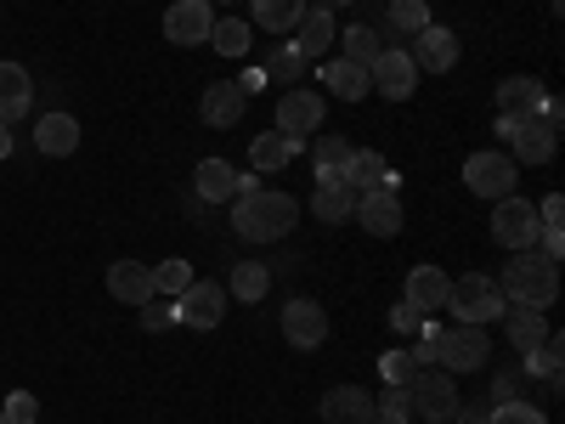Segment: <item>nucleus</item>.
Listing matches in <instances>:
<instances>
[{
	"label": "nucleus",
	"instance_id": "obj_7",
	"mask_svg": "<svg viewBox=\"0 0 565 424\" xmlns=\"http://www.w3.org/2000/svg\"><path fill=\"white\" fill-rule=\"evenodd\" d=\"M498 136H509L514 141V165H548L554 159V148H559V125H548V119H498Z\"/></svg>",
	"mask_w": 565,
	"mask_h": 424
},
{
	"label": "nucleus",
	"instance_id": "obj_28",
	"mask_svg": "<svg viewBox=\"0 0 565 424\" xmlns=\"http://www.w3.org/2000/svg\"><path fill=\"white\" fill-rule=\"evenodd\" d=\"M351 141L345 136H317V148H311V159H317V181H345V165H351Z\"/></svg>",
	"mask_w": 565,
	"mask_h": 424
},
{
	"label": "nucleus",
	"instance_id": "obj_24",
	"mask_svg": "<svg viewBox=\"0 0 565 424\" xmlns=\"http://www.w3.org/2000/svg\"><path fill=\"white\" fill-rule=\"evenodd\" d=\"M356 187L351 181H317V199H311V215L317 221H328V226H340V221H351L356 215Z\"/></svg>",
	"mask_w": 565,
	"mask_h": 424
},
{
	"label": "nucleus",
	"instance_id": "obj_50",
	"mask_svg": "<svg viewBox=\"0 0 565 424\" xmlns=\"http://www.w3.org/2000/svg\"><path fill=\"white\" fill-rule=\"evenodd\" d=\"M0 424H7V413H0Z\"/></svg>",
	"mask_w": 565,
	"mask_h": 424
},
{
	"label": "nucleus",
	"instance_id": "obj_25",
	"mask_svg": "<svg viewBox=\"0 0 565 424\" xmlns=\"http://www.w3.org/2000/svg\"><path fill=\"white\" fill-rule=\"evenodd\" d=\"M193 187H199L204 204H226L232 193H238V170H232L226 159H204V165L193 170Z\"/></svg>",
	"mask_w": 565,
	"mask_h": 424
},
{
	"label": "nucleus",
	"instance_id": "obj_36",
	"mask_svg": "<svg viewBox=\"0 0 565 424\" xmlns=\"http://www.w3.org/2000/svg\"><path fill=\"white\" fill-rule=\"evenodd\" d=\"M210 40H215V52H221V57H244L255 34H249V23L226 18V23H215V29H210Z\"/></svg>",
	"mask_w": 565,
	"mask_h": 424
},
{
	"label": "nucleus",
	"instance_id": "obj_33",
	"mask_svg": "<svg viewBox=\"0 0 565 424\" xmlns=\"http://www.w3.org/2000/svg\"><path fill=\"white\" fill-rule=\"evenodd\" d=\"M385 176H391V165L373 153V148H356L351 165H345V181L356 187V193H367V187H385Z\"/></svg>",
	"mask_w": 565,
	"mask_h": 424
},
{
	"label": "nucleus",
	"instance_id": "obj_5",
	"mask_svg": "<svg viewBox=\"0 0 565 424\" xmlns=\"http://www.w3.org/2000/svg\"><path fill=\"white\" fill-rule=\"evenodd\" d=\"M514 181H521V165H514L509 153H469L463 159V187H469V193H476V199H514Z\"/></svg>",
	"mask_w": 565,
	"mask_h": 424
},
{
	"label": "nucleus",
	"instance_id": "obj_27",
	"mask_svg": "<svg viewBox=\"0 0 565 424\" xmlns=\"http://www.w3.org/2000/svg\"><path fill=\"white\" fill-rule=\"evenodd\" d=\"M334 40L345 45V63H356V68H373V57L385 52V34L367 29V23H351V29H340Z\"/></svg>",
	"mask_w": 565,
	"mask_h": 424
},
{
	"label": "nucleus",
	"instance_id": "obj_11",
	"mask_svg": "<svg viewBox=\"0 0 565 424\" xmlns=\"http://www.w3.org/2000/svg\"><path fill=\"white\" fill-rule=\"evenodd\" d=\"M282 340H289L295 351H317L322 340H328V311L317 306V300H289L282 306Z\"/></svg>",
	"mask_w": 565,
	"mask_h": 424
},
{
	"label": "nucleus",
	"instance_id": "obj_40",
	"mask_svg": "<svg viewBox=\"0 0 565 424\" xmlns=\"http://www.w3.org/2000/svg\"><path fill=\"white\" fill-rule=\"evenodd\" d=\"M380 373H385V385H407L413 373H418V362H413V351H385Z\"/></svg>",
	"mask_w": 565,
	"mask_h": 424
},
{
	"label": "nucleus",
	"instance_id": "obj_29",
	"mask_svg": "<svg viewBox=\"0 0 565 424\" xmlns=\"http://www.w3.org/2000/svg\"><path fill=\"white\" fill-rule=\"evenodd\" d=\"M289 159H295V141L282 136V130H260V136L249 141V165H255L260 176H266V170H282Z\"/></svg>",
	"mask_w": 565,
	"mask_h": 424
},
{
	"label": "nucleus",
	"instance_id": "obj_10",
	"mask_svg": "<svg viewBox=\"0 0 565 424\" xmlns=\"http://www.w3.org/2000/svg\"><path fill=\"white\" fill-rule=\"evenodd\" d=\"M221 317H226V289H221V283L193 277L175 295V322H186V328H221Z\"/></svg>",
	"mask_w": 565,
	"mask_h": 424
},
{
	"label": "nucleus",
	"instance_id": "obj_31",
	"mask_svg": "<svg viewBox=\"0 0 565 424\" xmlns=\"http://www.w3.org/2000/svg\"><path fill=\"white\" fill-rule=\"evenodd\" d=\"M559 362H565V340L554 335V328L543 335V346H532V351L521 357V368L537 373V380H548V385H559Z\"/></svg>",
	"mask_w": 565,
	"mask_h": 424
},
{
	"label": "nucleus",
	"instance_id": "obj_8",
	"mask_svg": "<svg viewBox=\"0 0 565 424\" xmlns=\"http://www.w3.org/2000/svg\"><path fill=\"white\" fill-rule=\"evenodd\" d=\"M367 85L380 91L385 103H407L418 91V63L402 52V45H385V52L373 57V68H367Z\"/></svg>",
	"mask_w": 565,
	"mask_h": 424
},
{
	"label": "nucleus",
	"instance_id": "obj_46",
	"mask_svg": "<svg viewBox=\"0 0 565 424\" xmlns=\"http://www.w3.org/2000/svg\"><path fill=\"white\" fill-rule=\"evenodd\" d=\"M238 91H244V97H255V91H266V68H249V74H238Z\"/></svg>",
	"mask_w": 565,
	"mask_h": 424
},
{
	"label": "nucleus",
	"instance_id": "obj_21",
	"mask_svg": "<svg viewBox=\"0 0 565 424\" xmlns=\"http://www.w3.org/2000/svg\"><path fill=\"white\" fill-rule=\"evenodd\" d=\"M289 34H295V52L311 63V57H322L328 45H334L340 23H334V12H317V7H306V12H300V23H295Z\"/></svg>",
	"mask_w": 565,
	"mask_h": 424
},
{
	"label": "nucleus",
	"instance_id": "obj_2",
	"mask_svg": "<svg viewBox=\"0 0 565 424\" xmlns=\"http://www.w3.org/2000/svg\"><path fill=\"white\" fill-rule=\"evenodd\" d=\"M498 295H503L509 306L548 311V306L559 300V261H543L537 250H521V261H509V266H503Z\"/></svg>",
	"mask_w": 565,
	"mask_h": 424
},
{
	"label": "nucleus",
	"instance_id": "obj_30",
	"mask_svg": "<svg viewBox=\"0 0 565 424\" xmlns=\"http://www.w3.org/2000/svg\"><path fill=\"white\" fill-rule=\"evenodd\" d=\"M322 80H328V91H334L340 103H362L367 91H373V85H367V68H356V63H345V57H340V63H328Z\"/></svg>",
	"mask_w": 565,
	"mask_h": 424
},
{
	"label": "nucleus",
	"instance_id": "obj_48",
	"mask_svg": "<svg viewBox=\"0 0 565 424\" xmlns=\"http://www.w3.org/2000/svg\"><path fill=\"white\" fill-rule=\"evenodd\" d=\"M0 159H12V125H0Z\"/></svg>",
	"mask_w": 565,
	"mask_h": 424
},
{
	"label": "nucleus",
	"instance_id": "obj_39",
	"mask_svg": "<svg viewBox=\"0 0 565 424\" xmlns=\"http://www.w3.org/2000/svg\"><path fill=\"white\" fill-rule=\"evenodd\" d=\"M487 424H548V418H543L532 402H514V396H509V402H498V407L487 413Z\"/></svg>",
	"mask_w": 565,
	"mask_h": 424
},
{
	"label": "nucleus",
	"instance_id": "obj_4",
	"mask_svg": "<svg viewBox=\"0 0 565 424\" xmlns=\"http://www.w3.org/2000/svg\"><path fill=\"white\" fill-rule=\"evenodd\" d=\"M402 391H407V407H413L424 424H447V418L463 407V402H458V380H452L447 368H418Z\"/></svg>",
	"mask_w": 565,
	"mask_h": 424
},
{
	"label": "nucleus",
	"instance_id": "obj_6",
	"mask_svg": "<svg viewBox=\"0 0 565 424\" xmlns=\"http://www.w3.org/2000/svg\"><path fill=\"white\" fill-rule=\"evenodd\" d=\"M487 328H469V322H458V328H441L436 335V368H447L452 380L458 373H476V368H487Z\"/></svg>",
	"mask_w": 565,
	"mask_h": 424
},
{
	"label": "nucleus",
	"instance_id": "obj_38",
	"mask_svg": "<svg viewBox=\"0 0 565 424\" xmlns=\"http://www.w3.org/2000/svg\"><path fill=\"white\" fill-rule=\"evenodd\" d=\"M391 7V29H402V34H418L424 23H430V7L424 0H385Z\"/></svg>",
	"mask_w": 565,
	"mask_h": 424
},
{
	"label": "nucleus",
	"instance_id": "obj_49",
	"mask_svg": "<svg viewBox=\"0 0 565 424\" xmlns=\"http://www.w3.org/2000/svg\"><path fill=\"white\" fill-rule=\"evenodd\" d=\"M452 418H458V424H487V413H463V407H458Z\"/></svg>",
	"mask_w": 565,
	"mask_h": 424
},
{
	"label": "nucleus",
	"instance_id": "obj_16",
	"mask_svg": "<svg viewBox=\"0 0 565 424\" xmlns=\"http://www.w3.org/2000/svg\"><path fill=\"white\" fill-rule=\"evenodd\" d=\"M447 295H452V277L441 266H413L407 272V306H418L424 317L447 311Z\"/></svg>",
	"mask_w": 565,
	"mask_h": 424
},
{
	"label": "nucleus",
	"instance_id": "obj_19",
	"mask_svg": "<svg viewBox=\"0 0 565 424\" xmlns=\"http://www.w3.org/2000/svg\"><path fill=\"white\" fill-rule=\"evenodd\" d=\"M244 91H238V80H215L210 91H204V103H199V114H204V125H215V130H232L244 119Z\"/></svg>",
	"mask_w": 565,
	"mask_h": 424
},
{
	"label": "nucleus",
	"instance_id": "obj_14",
	"mask_svg": "<svg viewBox=\"0 0 565 424\" xmlns=\"http://www.w3.org/2000/svg\"><path fill=\"white\" fill-rule=\"evenodd\" d=\"M210 29H215L210 0H175V7L164 12V34H170V45H204Z\"/></svg>",
	"mask_w": 565,
	"mask_h": 424
},
{
	"label": "nucleus",
	"instance_id": "obj_20",
	"mask_svg": "<svg viewBox=\"0 0 565 424\" xmlns=\"http://www.w3.org/2000/svg\"><path fill=\"white\" fill-rule=\"evenodd\" d=\"M108 295L125 300V306H148V300H153V266L114 261V266H108Z\"/></svg>",
	"mask_w": 565,
	"mask_h": 424
},
{
	"label": "nucleus",
	"instance_id": "obj_43",
	"mask_svg": "<svg viewBox=\"0 0 565 424\" xmlns=\"http://www.w3.org/2000/svg\"><path fill=\"white\" fill-rule=\"evenodd\" d=\"M424 322H430V317H424L418 306H391V328H396V335H424Z\"/></svg>",
	"mask_w": 565,
	"mask_h": 424
},
{
	"label": "nucleus",
	"instance_id": "obj_34",
	"mask_svg": "<svg viewBox=\"0 0 565 424\" xmlns=\"http://www.w3.org/2000/svg\"><path fill=\"white\" fill-rule=\"evenodd\" d=\"M266 289H271V272L260 266V261H238V266H232V289L226 295H238V300H266Z\"/></svg>",
	"mask_w": 565,
	"mask_h": 424
},
{
	"label": "nucleus",
	"instance_id": "obj_35",
	"mask_svg": "<svg viewBox=\"0 0 565 424\" xmlns=\"http://www.w3.org/2000/svg\"><path fill=\"white\" fill-rule=\"evenodd\" d=\"M413 407H407V391L402 385H385L380 396H373V418L367 424H407Z\"/></svg>",
	"mask_w": 565,
	"mask_h": 424
},
{
	"label": "nucleus",
	"instance_id": "obj_23",
	"mask_svg": "<svg viewBox=\"0 0 565 424\" xmlns=\"http://www.w3.org/2000/svg\"><path fill=\"white\" fill-rule=\"evenodd\" d=\"M34 148H40L45 159H68V153L79 148V119H74V114H45V119L34 125Z\"/></svg>",
	"mask_w": 565,
	"mask_h": 424
},
{
	"label": "nucleus",
	"instance_id": "obj_15",
	"mask_svg": "<svg viewBox=\"0 0 565 424\" xmlns=\"http://www.w3.org/2000/svg\"><path fill=\"white\" fill-rule=\"evenodd\" d=\"M356 221L373 232V239H396L402 232V199L391 193V187H367V193L356 199Z\"/></svg>",
	"mask_w": 565,
	"mask_h": 424
},
{
	"label": "nucleus",
	"instance_id": "obj_18",
	"mask_svg": "<svg viewBox=\"0 0 565 424\" xmlns=\"http://www.w3.org/2000/svg\"><path fill=\"white\" fill-rule=\"evenodd\" d=\"M34 108V80L23 63H0V125H18Z\"/></svg>",
	"mask_w": 565,
	"mask_h": 424
},
{
	"label": "nucleus",
	"instance_id": "obj_26",
	"mask_svg": "<svg viewBox=\"0 0 565 424\" xmlns=\"http://www.w3.org/2000/svg\"><path fill=\"white\" fill-rule=\"evenodd\" d=\"M503 328H509V346L514 351H532V346H543V335H548V322H543V311H532V306H509L503 311Z\"/></svg>",
	"mask_w": 565,
	"mask_h": 424
},
{
	"label": "nucleus",
	"instance_id": "obj_17",
	"mask_svg": "<svg viewBox=\"0 0 565 424\" xmlns=\"http://www.w3.org/2000/svg\"><path fill=\"white\" fill-rule=\"evenodd\" d=\"M543 80H532V74H514V80H503L498 85V119H532L537 108H543Z\"/></svg>",
	"mask_w": 565,
	"mask_h": 424
},
{
	"label": "nucleus",
	"instance_id": "obj_12",
	"mask_svg": "<svg viewBox=\"0 0 565 424\" xmlns=\"http://www.w3.org/2000/svg\"><path fill=\"white\" fill-rule=\"evenodd\" d=\"M311 125H322V97L300 85V91H289V97L277 103V130L289 136V141H295V153H300V148H306V136H311Z\"/></svg>",
	"mask_w": 565,
	"mask_h": 424
},
{
	"label": "nucleus",
	"instance_id": "obj_1",
	"mask_svg": "<svg viewBox=\"0 0 565 424\" xmlns=\"http://www.w3.org/2000/svg\"><path fill=\"white\" fill-rule=\"evenodd\" d=\"M300 221V199L289 193H271V187H260V176H238V193H232V232L249 244H277L289 239Z\"/></svg>",
	"mask_w": 565,
	"mask_h": 424
},
{
	"label": "nucleus",
	"instance_id": "obj_45",
	"mask_svg": "<svg viewBox=\"0 0 565 424\" xmlns=\"http://www.w3.org/2000/svg\"><path fill=\"white\" fill-rule=\"evenodd\" d=\"M537 221H543V226H565V199H559V193H548V199L537 204Z\"/></svg>",
	"mask_w": 565,
	"mask_h": 424
},
{
	"label": "nucleus",
	"instance_id": "obj_32",
	"mask_svg": "<svg viewBox=\"0 0 565 424\" xmlns=\"http://www.w3.org/2000/svg\"><path fill=\"white\" fill-rule=\"evenodd\" d=\"M249 7H255V23L266 34H289L300 23V12H306V0H249Z\"/></svg>",
	"mask_w": 565,
	"mask_h": 424
},
{
	"label": "nucleus",
	"instance_id": "obj_37",
	"mask_svg": "<svg viewBox=\"0 0 565 424\" xmlns=\"http://www.w3.org/2000/svg\"><path fill=\"white\" fill-rule=\"evenodd\" d=\"M186 283H193V266H186V261H159V266H153V295L175 300Z\"/></svg>",
	"mask_w": 565,
	"mask_h": 424
},
{
	"label": "nucleus",
	"instance_id": "obj_3",
	"mask_svg": "<svg viewBox=\"0 0 565 424\" xmlns=\"http://www.w3.org/2000/svg\"><path fill=\"white\" fill-rule=\"evenodd\" d=\"M447 311L469 328H487L509 311V300L498 295V283L487 272H469V277H452V295H447Z\"/></svg>",
	"mask_w": 565,
	"mask_h": 424
},
{
	"label": "nucleus",
	"instance_id": "obj_47",
	"mask_svg": "<svg viewBox=\"0 0 565 424\" xmlns=\"http://www.w3.org/2000/svg\"><path fill=\"white\" fill-rule=\"evenodd\" d=\"M306 7H317V12H340V7H351V0H306Z\"/></svg>",
	"mask_w": 565,
	"mask_h": 424
},
{
	"label": "nucleus",
	"instance_id": "obj_13",
	"mask_svg": "<svg viewBox=\"0 0 565 424\" xmlns=\"http://www.w3.org/2000/svg\"><path fill=\"white\" fill-rule=\"evenodd\" d=\"M407 57L418 63V74H447V68L458 63V34L441 29V23H424V29L413 34V52H407Z\"/></svg>",
	"mask_w": 565,
	"mask_h": 424
},
{
	"label": "nucleus",
	"instance_id": "obj_44",
	"mask_svg": "<svg viewBox=\"0 0 565 424\" xmlns=\"http://www.w3.org/2000/svg\"><path fill=\"white\" fill-rule=\"evenodd\" d=\"M300 68H306V57L289 45V52H277V57L266 63V80H289V74H300Z\"/></svg>",
	"mask_w": 565,
	"mask_h": 424
},
{
	"label": "nucleus",
	"instance_id": "obj_22",
	"mask_svg": "<svg viewBox=\"0 0 565 424\" xmlns=\"http://www.w3.org/2000/svg\"><path fill=\"white\" fill-rule=\"evenodd\" d=\"M373 418V391L362 385H334L322 396V424H367Z\"/></svg>",
	"mask_w": 565,
	"mask_h": 424
},
{
	"label": "nucleus",
	"instance_id": "obj_42",
	"mask_svg": "<svg viewBox=\"0 0 565 424\" xmlns=\"http://www.w3.org/2000/svg\"><path fill=\"white\" fill-rule=\"evenodd\" d=\"M0 413H7V424H34V418H40V402H34L29 391H12Z\"/></svg>",
	"mask_w": 565,
	"mask_h": 424
},
{
	"label": "nucleus",
	"instance_id": "obj_9",
	"mask_svg": "<svg viewBox=\"0 0 565 424\" xmlns=\"http://www.w3.org/2000/svg\"><path fill=\"white\" fill-rule=\"evenodd\" d=\"M537 232H543V221H537V210L526 204V199H498V210H492V239L503 244V250H537Z\"/></svg>",
	"mask_w": 565,
	"mask_h": 424
},
{
	"label": "nucleus",
	"instance_id": "obj_41",
	"mask_svg": "<svg viewBox=\"0 0 565 424\" xmlns=\"http://www.w3.org/2000/svg\"><path fill=\"white\" fill-rule=\"evenodd\" d=\"M170 322H175V300L153 295L148 306H141V328H148V335H159V328H170Z\"/></svg>",
	"mask_w": 565,
	"mask_h": 424
}]
</instances>
